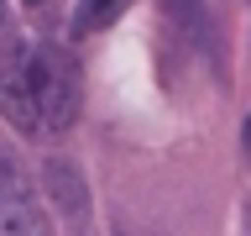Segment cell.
I'll return each mask as SVG.
<instances>
[{"instance_id": "obj_1", "label": "cell", "mask_w": 251, "mask_h": 236, "mask_svg": "<svg viewBox=\"0 0 251 236\" xmlns=\"http://www.w3.org/2000/svg\"><path fill=\"white\" fill-rule=\"evenodd\" d=\"M84 79L58 42H31L0 58V116L21 137L52 142L78 121Z\"/></svg>"}, {"instance_id": "obj_2", "label": "cell", "mask_w": 251, "mask_h": 236, "mask_svg": "<svg viewBox=\"0 0 251 236\" xmlns=\"http://www.w3.org/2000/svg\"><path fill=\"white\" fill-rule=\"evenodd\" d=\"M0 236H47L42 205L31 194L26 173L0 152Z\"/></svg>"}, {"instance_id": "obj_3", "label": "cell", "mask_w": 251, "mask_h": 236, "mask_svg": "<svg viewBox=\"0 0 251 236\" xmlns=\"http://www.w3.org/2000/svg\"><path fill=\"white\" fill-rule=\"evenodd\" d=\"M121 5H126V0H78V27H84V31L105 27V21L121 11Z\"/></svg>"}, {"instance_id": "obj_4", "label": "cell", "mask_w": 251, "mask_h": 236, "mask_svg": "<svg viewBox=\"0 0 251 236\" xmlns=\"http://www.w3.org/2000/svg\"><path fill=\"white\" fill-rule=\"evenodd\" d=\"M246 152H251V121H246Z\"/></svg>"}, {"instance_id": "obj_5", "label": "cell", "mask_w": 251, "mask_h": 236, "mask_svg": "<svg viewBox=\"0 0 251 236\" xmlns=\"http://www.w3.org/2000/svg\"><path fill=\"white\" fill-rule=\"evenodd\" d=\"M26 5H42V0H26Z\"/></svg>"}]
</instances>
